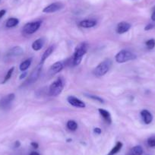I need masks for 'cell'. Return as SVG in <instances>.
Listing matches in <instances>:
<instances>
[{
    "instance_id": "obj_28",
    "label": "cell",
    "mask_w": 155,
    "mask_h": 155,
    "mask_svg": "<svg viewBox=\"0 0 155 155\" xmlns=\"http://www.w3.org/2000/svg\"><path fill=\"white\" fill-rule=\"evenodd\" d=\"M28 75V72H27L26 71H22L21 74L20 75V79H23V78H26V76Z\"/></svg>"
},
{
    "instance_id": "obj_9",
    "label": "cell",
    "mask_w": 155,
    "mask_h": 155,
    "mask_svg": "<svg viewBox=\"0 0 155 155\" xmlns=\"http://www.w3.org/2000/svg\"><path fill=\"white\" fill-rule=\"evenodd\" d=\"M67 101H68L70 105H71L72 107H77V108H85L86 107L85 104L82 101L74 96H68L67 97Z\"/></svg>"
},
{
    "instance_id": "obj_18",
    "label": "cell",
    "mask_w": 155,
    "mask_h": 155,
    "mask_svg": "<svg viewBox=\"0 0 155 155\" xmlns=\"http://www.w3.org/2000/svg\"><path fill=\"white\" fill-rule=\"evenodd\" d=\"M31 62H32V58H29V59L23 61L20 64V65H19V69H20V71H25L26 70H28L29 68L30 65H31Z\"/></svg>"
},
{
    "instance_id": "obj_15",
    "label": "cell",
    "mask_w": 155,
    "mask_h": 155,
    "mask_svg": "<svg viewBox=\"0 0 155 155\" xmlns=\"http://www.w3.org/2000/svg\"><path fill=\"white\" fill-rule=\"evenodd\" d=\"M44 44H45V40L44 38L37 39L32 44V49L34 51H39L43 48Z\"/></svg>"
},
{
    "instance_id": "obj_8",
    "label": "cell",
    "mask_w": 155,
    "mask_h": 155,
    "mask_svg": "<svg viewBox=\"0 0 155 155\" xmlns=\"http://www.w3.org/2000/svg\"><path fill=\"white\" fill-rule=\"evenodd\" d=\"M64 8V5L60 2H53L50 5H47L44 8L43 12L44 13H54Z\"/></svg>"
},
{
    "instance_id": "obj_34",
    "label": "cell",
    "mask_w": 155,
    "mask_h": 155,
    "mask_svg": "<svg viewBox=\"0 0 155 155\" xmlns=\"http://www.w3.org/2000/svg\"><path fill=\"white\" fill-rule=\"evenodd\" d=\"M30 155H41V154H40V153L37 151H32V152H31Z\"/></svg>"
},
{
    "instance_id": "obj_20",
    "label": "cell",
    "mask_w": 155,
    "mask_h": 155,
    "mask_svg": "<svg viewBox=\"0 0 155 155\" xmlns=\"http://www.w3.org/2000/svg\"><path fill=\"white\" fill-rule=\"evenodd\" d=\"M122 147H123V143L120 142V141H118V142L116 144V145L113 147V149L110 150V152L108 153V155H115L121 150Z\"/></svg>"
},
{
    "instance_id": "obj_2",
    "label": "cell",
    "mask_w": 155,
    "mask_h": 155,
    "mask_svg": "<svg viewBox=\"0 0 155 155\" xmlns=\"http://www.w3.org/2000/svg\"><path fill=\"white\" fill-rule=\"evenodd\" d=\"M112 61L109 59H105V60L103 61L102 62H101V63L94 69V74L97 78L102 77V76L105 75V74L110 71Z\"/></svg>"
},
{
    "instance_id": "obj_31",
    "label": "cell",
    "mask_w": 155,
    "mask_h": 155,
    "mask_svg": "<svg viewBox=\"0 0 155 155\" xmlns=\"http://www.w3.org/2000/svg\"><path fill=\"white\" fill-rule=\"evenodd\" d=\"M5 13H6V11H5V9H2V10H1V11H0V19L2 18L3 17L4 15H5Z\"/></svg>"
},
{
    "instance_id": "obj_6",
    "label": "cell",
    "mask_w": 155,
    "mask_h": 155,
    "mask_svg": "<svg viewBox=\"0 0 155 155\" xmlns=\"http://www.w3.org/2000/svg\"><path fill=\"white\" fill-rule=\"evenodd\" d=\"M42 67L43 65L42 64H39L34 70L31 72V74H30V76L28 77V80L26 81L25 84H31L35 83L37 80L39 79V78H40V75H41V71H42Z\"/></svg>"
},
{
    "instance_id": "obj_23",
    "label": "cell",
    "mask_w": 155,
    "mask_h": 155,
    "mask_svg": "<svg viewBox=\"0 0 155 155\" xmlns=\"http://www.w3.org/2000/svg\"><path fill=\"white\" fill-rule=\"evenodd\" d=\"M14 70H15L14 67H12V68L8 70V72H7L6 74H5V78H4V79H3V81H2V84H5V83H6L7 81H8V80L11 78L12 76L13 72H14Z\"/></svg>"
},
{
    "instance_id": "obj_29",
    "label": "cell",
    "mask_w": 155,
    "mask_h": 155,
    "mask_svg": "<svg viewBox=\"0 0 155 155\" xmlns=\"http://www.w3.org/2000/svg\"><path fill=\"white\" fill-rule=\"evenodd\" d=\"M94 133L100 135V134H101V132H102V130H101L100 128H95V129H94Z\"/></svg>"
},
{
    "instance_id": "obj_4",
    "label": "cell",
    "mask_w": 155,
    "mask_h": 155,
    "mask_svg": "<svg viewBox=\"0 0 155 155\" xmlns=\"http://www.w3.org/2000/svg\"><path fill=\"white\" fill-rule=\"evenodd\" d=\"M136 55L132 53V52L129 51V50H123L116 55L115 59H116V62H118V63H124V62H129V61L134 60V59H136Z\"/></svg>"
},
{
    "instance_id": "obj_10",
    "label": "cell",
    "mask_w": 155,
    "mask_h": 155,
    "mask_svg": "<svg viewBox=\"0 0 155 155\" xmlns=\"http://www.w3.org/2000/svg\"><path fill=\"white\" fill-rule=\"evenodd\" d=\"M132 25L126 21H122L117 25L116 27V32L119 34H123L129 31Z\"/></svg>"
},
{
    "instance_id": "obj_5",
    "label": "cell",
    "mask_w": 155,
    "mask_h": 155,
    "mask_svg": "<svg viewBox=\"0 0 155 155\" xmlns=\"http://www.w3.org/2000/svg\"><path fill=\"white\" fill-rule=\"evenodd\" d=\"M41 26V21H33L27 23L26 25L24 26L23 28V34L25 35H31V34H34L37 32L39 30V28Z\"/></svg>"
},
{
    "instance_id": "obj_21",
    "label": "cell",
    "mask_w": 155,
    "mask_h": 155,
    "mask_svg": "<svg viewBox=\"0 0 155 155\" xmlns=\"http://www.w3.org/2000/svg\"><path fill=\"white\" fill-rule=\"evenodd\" d=\"M66 126L67 128H68L70 131H71V132L76 131L78 129V123H76L75 121H74V120H68V121L67 122Z\"/></svg>"
},
{
    "instance_id": "obj_3",
    "label": "cell",
    "mask_w": 155,
    "mask_h": 155,
    "mask_svg": "<svg viewBox=\"0 0 155 155\" xmlns=\"http://www.w3.org/2000/svg\"><path fill=\"white\" fill-rule=\"evenodd\" d=\"M87 48H88V46L85 43L80 44L79 46L76 47L74 56H73V64L74 65H78L81 63L83 56L87 53Z\"/></svg>"
},
{
    "instance_id": "obj_17",
    "label": "cell",
    "mask_w": 155,
    "mask_h": 155,
    "mask_svg": "<svg viewBox=\"0 0 155 155\" xmlns=\"http://www.w3.org/2000/svg\"><path fill=\"white\" fill-rule=\"evenodd\" d=\"M100 114L101 115L104 120L107 122L108 124H111L112 123V118H111V115H110V112H108L107 110H104V109H99L98 110Z\"/></svg>"
},
{
    "instance_id": "obj_12",
    "label": "cell",
    "mask_w": 155,
    "mask_h": 155,
    "mask_svg": "<svg viewBox=\"0 0 155 155\" xmlns=\"http://www.w3.org/2000/svg\"><path fill=\"white\" fill-rule=\"evenodd\" d=\"M24 53V50L21 47H14L10 49L7 53L8 57H16V56H21Z\"/></svg>"
},
{
    "instance_id": "obj_13",
    "label": "cell",
    "mask_w": 155,
    "mask_h": 155,
    "mask_svg": "<svg viewBox=\"0 0 155 155\" xmlns=\"http://www.w3.org/2000/svg\"><path fill=\"white\" fill-rule=\"evenodd\" d=\"M141 116L142 117V120L145 124L148 125L152 123L153 120V116H152L151 113L148 111L147 110H143L141 112Z\"/></svg>"
},
{
    "instance_id": "obj_7",
    "label": "cell",
    "mask_w": 155,
    "mask_h": 155,
    "mask_svg": "<svg viewBox=\"0 0 155 155\" xmlns=\"http://www.w3.org/2000/svg\"><path fill=\"white\" fill-rule=\"evenodd\" d=\"M15 94H9L6 96L3 97L0 100V108L3 109V110L9 108L12 101L15 100Z\"/></svg>"
},
{
    "instance_id": "obj_24",
    "label": "cell",
    "mask_w": 155,
    "mask_h": 155,
    "mask_svg": "<svg viewBox=\"0 0 155 155\" xmlns=\"http://www.w3.org/2000/svg\"><path fill=\"white\" fill-rule=\"evenodd\" d=\"M84 95H85L87 97L94 100V101H97V102L102 103V104H104V100L103 99V98L100 97L99 96H96V95H92V94H84Z\"/></svg>"
},
{
    "instance_id": "obj_30",
    "label": "cell",
    "mask_w": 155,
    "mask_h": 155,
    "mask_svg": "<svg viewBox=\"0 0 155 155\" xmlns=\"http://www.w3.org/2000/svg\"><path fill=\"white\" fill-rule=\"evenodd\" d=\"M31 146H32V147L35 149H37L39 147L38 143H37V142H31Z\"/></svg>"
},
{
    "instance_id": "obj_22",
    "label": "cell",
    "mask_w": 155,
    "mask_h": 155,
    "mask_svg": "<svg viewBox=\"0 0 155 155\" xmlns=\"http://www.w3.org/2000/svg\"><path fill=\"white\" fill-rule=\"evenodd\" d=\"M143 148L141 146L137 145L135 146L131 150V154L132 155H142Z\"/></svg>"
},
{
    "instance_id": "obj_32",
    "label": "cell",
    "mask_w": 155,
    "mask_h": 155,
    "mask_svg": "<svg viewBox=\"0 0 155 155\" xmlns=\"http://www.w3.org/2000/svg\"><path fill=\"white\" fill-rule=\"evenodd\" d=\"M20 145H21V143H20V141H15V147H20Z\"/></svg>"
},
{
    "instance_id": "obj_16",
    "label": "cell",
    "mask_w": 155,
    "mask_h": 155,
    "mask_svg": "<svg viewBox=\"0 0 155 155\" xmlns=\"http://www.w3.org/2000/svg\"><path fill=\"white\" fill-rule=\"evenodd\" d=\"M97 25V21L91 19H87V20H84L80 21L79 26L83 28H94Z\"/></svg>"
},
{
    "instance_id": "obj_19",
    "label": "cell",
    "mask_w": 155,
    "mask_h": 155,
    "mask_svg": "<svg viewBox=\"0 0 155 155\" xmlns=\"http://www.w3.org/2000/svg\"><path fill=\"white\" fill-rule=\"evenodd\" d=\"M19 23V20L16 18H10L8 19V21L5 23V27L8 28H14V27L17 26Z\"/></svg>"
},
{
    "instance_id": "obj_27",
    "label": "cell",
    "mask_w": 155,
    "mask_h": 155,
    "mask_svg": "<svg viewBox=\"0 0 155 155\" xmlns=\"http://www.w3.org/2000/svg\"><path fill=\"white\" fill-rule=\"evenodd\" d=\"M153 28H154V25L152 23H150L144 28V30H145V31H150V30L153 29Z\"/></svg>"
},
{
    "instance_id": "obj_1",
    "label": "cell",
    "mask_w": 155,
    "mask_h": 155,
    "mask_svg": "<svg viewBox=\"0 0 155 155\" xmlns=\"http://www.w3.org/2000/svg\"><path fill=\"white\" fill-rule=\"evenodd\" d=\"M65 86V81L62 77L58 78L56 81H53L49 88V95L51 97H57L62 92Z\"/></svg>"
},
{
    "instance_id": "obj_33",
    "label": "cell",
    "mask_w": 155,
    "mask_h": 155,
    "mask_svg": "<svg viewBox=\"0 0 155 155\" xmlns=\"http://www.w3.org/2000/svg\"><path fill=\"white\" fill-rule=\"evenodd\" d=\"M151 20L153 21H155V9L153 10V13H152L151 15Z\"/></svg>"
},
{
    "instance_id": "obj_26",
    "label": "cell",
    "mask_w": 155,
    "mask_h": 155,
    "mask_svg": "<svg viewBox=\"0 0 155 155\" xmlns=\"http://www.w3.org/2000/svg\"><path fill=\"white\" fill-rule=\"evenodd\" d=\"M147 144L149 147H155V138H150L147 139Z\"/></svg>"
},
{
    "instance_id": "obj_14",
    "label": "cell",
    "mask_w": 155,
    "mask_h": 155,
    "mask_svg": "<svg viewBox=\"0 0 155 155\" xmlns=\"http://www.w3.org/2000/svg\"><path fill=\"white\" fill-rule=\"evenodd\" d=\"M55 50V45H51L47 49V50L44 51V53H43L42 56H41V64L44 65V62L48 59L49 57L50 56V55L53 53Z\"/></svg>"
},
{
    "instance_id": "obj_25",
    "label": "cell",
    "mask_w": 155,
    "mask_h": 155,
    "mask_svg": "<svg viewBox=\"0 0 155 155\" xmlns=\"http://www.w3.org/2000/svg\"><path fill=\"white\" fill-rule=\"evenodd\" d=\"M146 47H147L148 50H153L155 47V40L154 39H150V40H148V41H146L145 43Z\"/></svg>"
},
{
    "instance_id": "obj_11",
    "label": "cell",
    "mask_w": 155,
    "mask_h": 155,
    "mask_svg": "<svg viewBox=\"0 0 155 155\" xmlns=\"http://www.w3.org/2000/svg\"><path fill=\"white\" fill-rule=\"evenodd\" d=\"M63 68L64 65L63 64H62V62H56L51 65V67L50 68V70H49V72H50V74H52V75H54V74H58V73L60 72V71L63 69Z\"/></svg>"
}]
</instances>
